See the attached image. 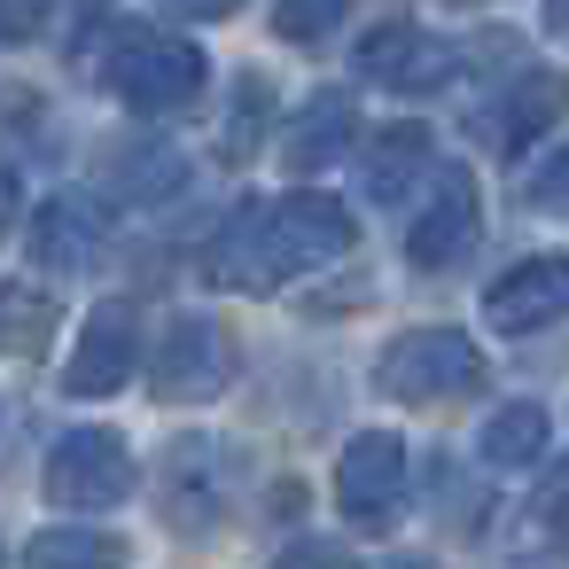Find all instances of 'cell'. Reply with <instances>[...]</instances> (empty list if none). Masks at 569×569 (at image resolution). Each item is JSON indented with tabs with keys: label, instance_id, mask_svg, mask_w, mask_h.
<instances>
[{
	"label": "cell",
	"instance_id": "cell-13",
	"mask_svg": "<svg viewBox=\"0 0 569 569\" xmlns=\"http://www.w3.org/2000/svg\"><path fill=\"white\" fill-rule=\"evenodd\" d=\"M343 141H351V102L343 94H312L297 110V126L281 133V157H289V172H320V164L343 157Z\"/></svg>",
	"mask_w": 569,
	"mask_h": 569
},
{
	"label": "cell",
	"instance_id": "cell-15",
	"mask_svg": "<svg viewBox=\"0 0 569 569\" xmlns=\"http://www.w3.org/2000/svg\"><path fill=\"white\" fill-rule=\"evenodd\" d=\"M118 561H126V546L87 530V522H56L24 546V569H118Z\"/></svg>",
	"mask_w": 569,
	"mask_h": 569
},
{
	"label": "cell",
	"instance_id": "cell-27",
	"mask_svg": "<svg viewBox=\"0 0 569 569\" xmlns=\"http://www.w3.org/2000/svg\"><path fill=\"white\" fill-rule=\"evenodd\" d=\"M406 569H429V561H406Z\"/></svg>",
	"mask_w": 569,
	"mask_h": 569
},
{
	"label": "cell",
	"instance_id": "cell-11",
	"mask_svg": "<svg viewBox=\"0 0 569 569\" xmlns=\"http://www.w3.org/2000/svg\"><path fill=\"white\" fill-rule=\"evenodd\" d=\"M94 242H102V219H94L87 196H56V203L32 211V258L48 273H79L94 258Z\"/></svg>",
	"mask_w": 569,
	"mask_h": 569
},
{
	"label": "cell",
	"instance_id": "cell-3",
	"mask_svg": "<svg viewBox=\"0 0 569 569\" xmlns=\"http://www.w3.org/2000/svg\"><path fill=\"white\" fill-rule=\"evenodd\" d=\"M133 491V452L118 429H63L48 452V499L63 515H102Z\"/></svg>",
	"mask_w": 569,
	"mask_h": 569
},
{
	"label": "cell",
	"instance_id": "cell-12",
	"mask_svg": "<svg viewBox=\"0 0 569 569\" xmlns=\"http://www.w3.org/2000/svg\"><path fill=\"white\" fill-rule=\"evenodd\" d=\"M569 118V79L561 71H522L515 87H507V102H499V118H491V133L507 141V149H530L546 126H561Z\"/></svg>",
	"mask_w": 569,
	"mask_h": 569
},
{
	"label": "cell",
	"instance_id": "cell-7",
	"mask_svg": "<svg viewBox=\"0 0 569 569\" xmlns=\"http://www.w3.org/2000/svg\"><path fill=\"white\" fill-rule=\"evenodd\" d=\"M227 328L203 320V312H180L164 336H157V359H149V382L157 398H211L227 382Z\"/></svg>",
	"mask_w": 569,
	"mask_h": 569
},
{
	"label": "cell",
	"instance_id": "cell-10",
	"mask_svg": "<svg viewBox=\"0 0 569 569\" xmlns=\"http://www.w3.org/2000/svg\"><path fill=\"white\" fill-rule=\"evenodd\" d=\"M468 250H476V188H468V172H437L429 203L406 227V258L437 273V266H460Z\"/></svg>",
	"mask_w": 569,
	"mask_h": 569
},
{
	"label": "cell",
	"instance_id": "cell-8",
	"mask_svg": "<svg viewBox=\"0 0 569 569\" xmlns=\"http://www.w3.org/2000/svg\"><path fill=\"white\" fill-rule=\"evenodd\" d=\"M133 359H141L133 305H126V297H110V305H94V312H87V328H79V343H71L63 382H71V398H110V390H126Z\"/></svg>",
	"mask_w": 569,
	"mask_h": 569
},
{
	"label": "cell",
	"instance_id": "cell-23",
	"mask_svg": "<svg viewBox=\"0 0 569 569\" xmlns=\"http://www.w3.org/2000/svg\"><path fill=\"white\" fill-rule=\"evenodd\" d=\"M273 569H351V553H336V546H320V538H305V546H289Z\"/></svg>",
	"mask_w": 569,
	"mask_h": 569
},
{
	"label": "cell",
	"instance_id": "cell-22",
	"mask_svg": "<svg viewBox=\"0 0 569 569\" xmlns=\"http://www.w3.org/2000/svg\"><path fill=\"white\" fill-rule=\"evenodd\" d=\"M530 203H538V211H569V149L530 172Z\"/></svg>",
	"mask_w": 569,
	"mask_h": 569
},
{
	"label": "cell",
	"instance_id": "cell-14",
	"mask_svg": "<svg viewBox=\"0 0 569 569\" xmlns=\"http://www.w3.org/2000/svg\"><path fill=\"white\" fill-rule=\"evenodd\" d=\"M421 172H429V133H421V126H390V133H375V149H367V164H359V180H367L375 203H398Z\"/></svg>",
	"mask_w": 569,
	"mask_h": 569
},
{
	"label": "cell",
	"instance_id": "cell-9",
	"mask_svg": "<svg viewBox=\"0 0 569 569\" xmlns=\"http://www.w3.org/2000/svg\"><path fill=\"white\" fill-rule=\"evenodd\" d=\"M483 320L499 336H538V328L569 320V258H522L507 281H491Z\"/></svg>",
	"mask_w": 569,
	"mask_h": 569
},
{
	"label": "cell",
	"instance_id": "cell-18",
	"mask_svg": "<svg viewBox=\"0 0 569 569\" xmlns=\"http://www.w3.org/2000/svg\"><path fill=\"white\" fill-rule=\"evenodd\" d=\"M118 188H126V196H172V188H180V157H172L164 141H149V149L118 157Z\"/></svg>",
	"mask_w": 569,
	"mask_h": 569
},
{
	"label": "cell",
	"instance_id": "cell-24",
	"mask_svg": "<svg viewBox=\"0 0 569 569\" xmlns=\"http://www.w3.org/2000/svg\"><path fill=\"white\" fill-rule=\"evenodd\" d=\"M164 17H196V24H211V17H234L242 0H157Z\"/></svg>",
	"mask_w": 569,
	"mask_h": 569
},
{
	"label": "cell",
	"instance_id": "cell-26",
	"mask_svg": "<svg viewBox=\"0 0 569 569\" xmlns=\"http://www.w3.org/2000/svg\"><path fill=\"white\" fill-rule=\"evenodd\" d=\"M546 32H561V40H569V0H546Z\"/></svg>",
	"mask_w": 569,
	"mask_h": 569
},
{
	"label": "cell",
	"instance_id": "cell-19",
	"mask_svg": "<svg viewBox=\"0 0 569 569\" xmlns=\"http://www.w3.org/2000/svg\"><path fill=\"white\" fill-rule=\"evenodd\" d=\"M530 522H538L546 538H569V460H553V468L538 476V491H530Z\"/></svg>",
	"mask_w": 569,
	"mask_h": 569
},
{
	"label": "cell",
	"instance_id": "cell-20",
	"mask_svg": "<svg viewBox=\"0 0 569 569\" xmlns=\"http://www.w3.org/2000/svg\"><path fill=\"white\" fill-rule=\"evenodd\" d=\"M343 17V0H273V32L281 40H320Z\"/></svg>",
	"mask_w": 569,
	"mask_h": 569
},
{
	"label": "cell",
	"instance_id": "cell-5",
	"mask_svg": "<svg viewBox=\"0 0 569 569\" xmlns=\"http://www.w3.org/2000/svg\"><path fill=\"white\" fill-rule=\"evenodd\" d=\"M460 71V48L421 32V24H382L359 40V79L375 87H398V94H437L445 79Z\"/></svg>",
	"mask_w": 569,
	"mask_h": 569
},
{
	"label": "cell",
	"instance_id": "cell-25",
	"mask_svg": "<svg viewBox=\"0 0 569 569\" xmlns=\"http://www.w3.org/2000/svg\"><path fill=\"white\" fill-rule=\"evenodd\" d=\"M0 24H9V32H24V24H32V0H0Z\"/></svg>",
	"mask_w": 569,
	"mask_h": 569
},
{
	"label": "cell",
	"instance_id": "cell-17",
	"mask_svg": "<svg viewBox=\"0 0 569 569\" xmlns=\"http://www.w3.org/2000/svg\"><path fill=\"white\" fill-rule=\"evenodd\" d=\"M56 328V305L40 289H0V351H40Z\"/></svg>",
	"mask_w": 569,
	"mask_h": 569
},
{
	"label": "cell",
	"instance_id": "cell-21",
	"mask_svg": "<svg viewBox=\"0 0 569 569\" xmlns=\"http://www.w3.org/2000/svg\"><path fill=\"white\" fill-rule=\"evenodd\" d=\"M258 110H266V87H258V79H242V94H234V133H227V149H234V157H250V141H258Z\"/></svg>",
	"mask_w": 569,
	"mask_h": 569
},
{
	"label": "cell",
	"instance_id": "cell-1",
	"mask_svg": "<svg viewBox=\"0 0 569 569\" xmlns=\"http://www.w3.org/2000/svg\"><path fill=\"white\" fill-rule=\"evenodd\" d=\"M343 250H351V219L328 196H281V203H242L211 242V266L234 289H281Z\"/></svg>",
	"mask_w": 569,
	"mask_h": 569
},
{
	"label": "cell",
	"instance_id": "cell-4",
	"mask_svg": "<svg viewBox=\"0 0 569 569\" xmlns=\"http://www.w3.org/2000/svg\"><path fill=\"white\" fill-rule=\"evenodd\" d=\"M110 94L126 110H180L203 94V56L172 32H126L110 56Z\"/></svg>",
	"mask_w": 569,
	"mask_h": 569
},
{
	"label": "cell",
	"instance_id": "cell-6",
	"mask_svg": "<svg viewBox=\"0 0 569 569\" xmlns=\"http://www.w3.org/2000/svg\"><path fill=\"white\" fill-rule=\"evenodd\" d=\"M406 491V445L390 429H359L336 460V507L359 522V530H382V515L398 507Z\"/></svg>",
	"mask_w": 569,
	"mask_h": 569
},
{
	"label": "cell",
	"instance_id": "cell-2",
	"mask_svg": "<svg viewBox=\"0 0 569 569\" xmlns=\"http://www.w3.org/2000/svg\"><path fill=\"white\" fill-rule=\"evenodd\" d=\"M476 375H483V359H476V343L460 328H413L375 359V382L390 398H413V406L460 398V390H476Z\"/></svg>",
	"mask_w": 569,
	"mask_h": 569
},
{
	"label": "cell",
	"instance_id": "cell-16",
	"mask_svg": "<svg viewBox=\"0 0 569 569\" xmlns=\"http://www.w3.org/2000/svg\"><path fill=\"white\" fill-rule=\"evenodd\" d=\"M476 452H483V468H522V460H538V452H546V413H538V406H499V413L483 421Z\"/></svg>",
	"mask_w": 569,
	"mask_h": 569
}]
</instances>
